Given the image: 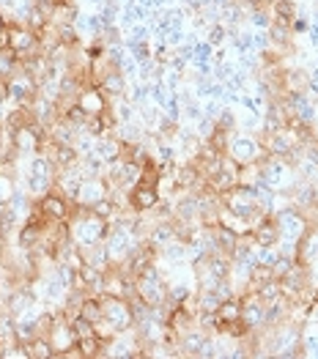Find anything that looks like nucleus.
Here are the masks:
<instances>
[{
    "mask_svg": "<svg viewBox=\"0 0 318 359\" xmlns=\"http://www.w3.org/2000/svg\"><path fill=\"white\" fill-rule=\"evenodd\" d=\"M55 173L58 168L52 165V159L45 154H33L28 162V173H25V192L33 198H42L47 192H52L55 186Z\"/></svg>",
    "mask_w": 318,
    "mask_h": 359,
    "instance_id": "f257e3e1",
    "label": "nucleus"
},
{
    "mask_svg": "<svg viewBox=\"0 0 318 359\" xmlns=\"http://www.w3.org/2000/svg\"><path fill=\"white\" fill-rule=\"evenodd\" d=\"M69 228H72V241L80 250H86V247H93V244H102L104 241V236L110 230V223L102 220V217H96L91 209H83V217H77Z\"/></svg>",
    "mask_w": 318,
    "mask_h": 359,
    "instance_id": "f03ea898",
    "label": "nucleus"
},
{
    "mask_svg": "<svg viewBox=\"0 0 318 359\" xmlns=\"http://www.w3.org/2000/svg\"><path fill=\"white\" fill-rule=\"evenodd\" d=\"M228 157L236 159L241 168L244 165H255L261 157H264V145L261 140L253 135V132H241V129H233L228 137Z\"/></svg>",
    "mask_w": 318,
    "mask_h": 359,
    "instance_id": "7ed1b4c3",
    "label": "nucleus"
},
{
    "mask_svg": "<svg viewBox=\"0 0 318 359\" xmlns=\"http://www.w3.org/2000/svg\"><path fill=\"white\" fill-rule=\"evenodd\" d=\"M102 310H104V321L113 324L116 332H127L135 326L132 313H129V302L121 299V296H107L102 294Z\"/></svg>",
    "mask_w": 318,
    "mask_h": 359,
    "instance_id": "20e7f679",
    "label": "nucleus"
},
{
    "mask_svg": "<svg viewBox=\"0 0 318 359\" xmlns=\"http://www.w3.org/2000/svg\"><path fill=\"white\" fill-rule=\"evenodd\" d=\"M127 206L132 209V212H137V214H145V212H151L159 200H162V195H159V189L157 186H148V184H137V186H132L129 192H127Z\"/></svg>",
    "mask_w": 318,
    "mask_h": 359,
    "instance_id": "39448f33",
    "label": "nucleus"
},
{
    "mask_svg": "<svg viewBox=\"0 0 318 359\" xmlns=\"http://www.w3.org/2000/svg\"><path fill=\"white\" fill-rule=\"evenodd\" d=\"M39 209H42V214H45L47 220H52V223H66L69 214H72V206H69V200L61 192H47V195H42Z\"/></svg>",
    "mask_w": 318,
    "mask_h": 359,
    "instance_id": "423d86ee",
    "label": "nucleus"
},
{
    "mask_svg": "<svg viewBox=\"0 0 318 359\" xmlns=\"http://www.w3.org/2000/svg\"><path fill=\"white\" fill-rule=\"evenodd\" d=\"M49 343H52V349H55V357H61V354H66L69 349H74L77 346V335H74V329H72V324H69V318H61L52 329H49Z\"/></svg>",
    "mask_w": 318,
    "mask_h": 359,
    "instance_id": "0eeeda50",
    "label": "nucleus"
},
{
    "mask_svg": "<svg viewBox=\"0 0 318 359\" xmlns=\"http://www.w3.org/2000/svg\"><path fill=\"white\" fill-rule=\"evenodd\" d=\"M107 195H110V189H107L104 176H99V179H83L80 189H77L74 203L83 206V209H91L96 200H102V198H107Z\"/></svg>",
    "mask_w": 318,
    "mask_h": 359,
    "instance_id": "6e6552de",
    "label": "nucleus"
},
{
    "mask_svg": "<svg viewBox=\"0 0 318 359\" xmlns=\"http://www.w3.org/2000/svg\"><path fill=\"white\" fill-rule=\"evenodd\" d=\"M99 90L104 93V99L107 102H118V99H124L127 96V86H129V80L121 74V72H116V69H110L99 83Z\"/></svg>",
    "mask_w": 318,
    "mask_h": 359,
    "instance_id": "1a4fd4ad",
    "label": "nucleus"
},
{
    "mask_svg": "<svg viewBox=\"0 0 318 359\" xmlns=\"http://www.w3.org/2000/svg\"><path fill=\"white\" fill-rule=\"evenodd\" d=\"M77 104H80L88 115H99V113H104V110L110 107V102L104 99V93L99 90V86H86V88L80 90V96H77Z\"/></svg>",
    "mask_w": 318,
    "mask_h": 359,
    "instance_id": "9d476101",
    "label": "nucleus"
},
{
    "mask_svg": "<svg viewBox=\"0 0 318 359\" xmlns=\"http://www.w3.org/2000/svg\"><path fill=\"white\" fill-rule=\"evenodd\" d=\"M80 127H74V124H69V121H63V118H58L49 129H47V135L52 143H58V145H74L77 143V137H80Z\"/></svg>",
    "mask_w": 318,
    "mask_h": 359,
    "instance_id": "9b49d317",
    "label": "nucleus"
},
{
    "mask_svg": "<svg viewBox=\"0 0 318 359\" xmlns=\"http://www.w3.org/2000/svg\"><path fill=\"white\" fill-rule=\"evenodd\" d=\"M250 236H253V241H255L258 247H277V244H280V230H277V225H274V214L267 217L258 228H253Z\"/></svg>",
    "mask_w": 318,
    "mask_h": 359,
    "instance_id": "f8f14e48",
    "label": "nucleus"
},
{
    "mask_svg": "<svg viewBox=\"0 0 318 359\" xmlns=\"http://www.w3.org/2000/svg\"><path fill=\"white\" fill-rule=\"evenodd\" d=\"M269 11H272L274 25L291 28V22H294L296 14H299V6H296V0H274L272 6H269Z\"/></svg>",
    "mask_w": 318,
    "mask_h": 359,
    "instance_id": "ddd939ff",
    "label": "nucleus"
},
{
    "mask_svg": "<svg viewBox=\"0 0 318 359\" xmlns=\"http://www.w3.org/2000/svg\"><path fill=\"white\" fill-rule=\"evenodd\" d=\"M25 351H28V359H49V357H55V349H52L49 337H45V335H39L36 340H31V343L25 346Z\"/></svg>",
    "mask_w": 318,
    "mask_h": 359,
    "instance_id": "4468645a",
    "label": "nucleus"
},
{
    "mask_svg": "<svg viewBox=\"0 0 318 359\" xmlns=\"http://www.w3.org/2000/svg\"><path fill=\"white\" fill-rule=\"evenodd\" d=\"M302 357H316L318 359V332L302 329Z\"/></svg>",
    "mask_w": 318,
    "mask_h": 359,
    "instance_id": "2eb2a0df",
    "label": "nucleus"
},
{
    "mask_svg": "<svg viewBox=\"0 0 318 359\" xmlns=\"http://www.w3.org/2000/svg\"><path fill=\"white\" fill-rule=\"evenodd\" d=\"M69 324H72V329H74L77 340H80V337H91V335H96V332H93V324H91V321H86L83 315H74V318H69Z\"/></svg>",
    "mask_w": 318,
    "mask_h": 359,
    "instance_id": "dca6fc26",
    "label": "nucleus"
},
{
    "mask_svg": "<svg viewBox=\"0 0 318 359\" xmlns=\"http://www.w3.org/2000/svg\"><path fill=\"white\" fill-rule=\"evenodd\" d=\"M253 42H255V52H272L274 49L272 33H269V31H258V28H253Z\"/></svg>",
    "mask_w": 318,
    "mask_h": 359,
    "instance_id": "f3484780",
    "label": "nucleus"
},
{
    "mask_svg": "<svg viewBox=\"0 0 318 359\" xmlns=\"http://www.w3.org/2000/svg\"><path fill=\"white\" fill-rule=\"evenodd\" d=\"M308 28H310V17L296 14V19L291 22V33H294V36H296V33H308Z\"/></svg>",
    "mask_w": 318,
    "mask_h": 359,
    "instance_id": "a211bd4d",
    "label": "nucleus"
},
{
    "mask_svg": "<svg viewBox=\"0 0 318 359\" xmlns=\"http://www.w3.org/2000/svg\"><path fill=\"white\" fill-rule=\"evenodd\" d=\"M11 195H14V192H11V179H6V176H0V206H6Z\"/></svg>",
    "mask_w": 318,
    "mask_h": 359,
    "instance_id": "6ab92c4d",
    "label": "nucleus"
},
{
    "mask_svg": "<svg viewBox=\"0 0 318 359\" xmlns=\"http://www.w3.org/2000/svg\"><path fill=\"white\" fill-rule=\"evenodd\" d=\"M308 42L313 49H318V19H310V28H308Z\"/></svg>",
    "mask_w": 318,
    "mask_h": 359,
    "instance_id": "aec40b11",
    "label": "nucleus"
},
{
    "mask_svg": "<svg viewBox=\"0 0 318 359\" xmlns=\"http://www.w3.org/2000/svg\"><path fill=\"white\" fill-rule=\"evenodd\" d=\"M310 77H316V80H318V55H316V61H313V69H310Z\"/></svg>",
    "mask_w": 318,
    "mask_h": 359,
    "instance_id": "412c9836",
    "label": "nucleus"
}]
</instances>
